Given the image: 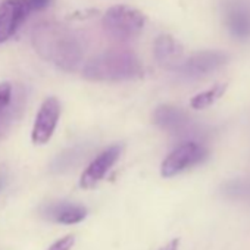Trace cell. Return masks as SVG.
<instances>
[{"mask_svg": "<svg viewBox=\"0 0 250 250\" xmlns=\"http://www.w3.org/2000/svg\"><path fill=\"white\" fill-rule=\"evenodd\" d=\"M31 42L36 52L47 62L62 71H75L84 56V46L80 36L56 21L39 22L31 33Z\"/></svg>", "mask_w": 250, "mask_h": 250, "instance_id": "cell-1", "label": "cell"}, {"mask_svg": "<svg viewBox=\"0 0 250 250\" xmlns=\"http://www.w3.org/2000/svg\"><path fill=\"white\" fill-rule=\"evenodd\" d=\"M83 75L90 81L137 80L143 77V65L130 50L110 49L90 59L83 69Z\"/></svg>", "mask_w": 250, "mask_h": 250, "instance_id": "cell-2", "label": "cell"}, {"mask_svg": "<svg viewBox=\"0 0 250 250\" xmlns=\"http://www.w3.org/2000/svg\"><path fill=\"white\" fill-rule=\"evenodd\" d=\"M146 15L131 6L116 5L107 9L102 18V25L106 34L119 42H128L140 36L146 25Z\"/></svg>", "mask_w": 250, "mask_h": 250, "instance_id": "cell-3", "label": "cell"}, {"mask_svg": "<svg viewBox=\"0 0 250 250\" xmlns=\"http://www.w3.org/2000/svg\"><path fill=\"white\" fill-rule=\"evenodd\" d=\"M208 158V150L197 142L188 140L175 147L162 162L161 174L165 178L175 177L199 164Z\"/></svg>", "mask_w": 250, "mask_h": 250, "instance_id": "cell-4", "label": "cell"}, {"mask_svg": "<svg viewBox=\"0 0 250 250\" xmlns=\"http://www.w3.org/2000/svg\"><path fill=\"white\" fill-rule=\"evenodd\" d=\"M229 62V55L224 50H200L186 58L177 72L187 80H197L213 74Z\"/></svg>", "mask_w": 250, "mask_h": 250, "instance_id": "cell-5", "label": "cell"}, {"mask_svg": "<svg viewBox=\"0 0 250 250\" xmlns=\"http://www.w3.org/2000/svg\"><path fill=\"white\" fill-rule=\"evenodd\" d=\"M224 25L232 39L250 40V3L246 0H228L224 6Z\"/></svg>", "mask_w": 250, "mask_h": 250, "instance_id": "cell-6", "label": "cell"}, {"mask_svg": "<svg viewBox=\"0 0 250 250\" xmlns=\"http://www.w3.org/2000/svg\"><path fill=\"white\" fill-rule=\"evenodd\" d=\"M59 115H61L59 100L56 97H47L43 102L34 121V127L31 133V140L34 145H46L52 139L59 121Z\"/></svg>", "mask_w": 250, "mask_h": 250, "instance_id": "cell-7", "label": "cell"}, {"mask_svg": "<svg viewBox=\"0 0 250 250\" xmlns=\"http://www.w3.org/2000/svg\"><path fill=\"white\" fill-rule=\"evenodd\" d=\"M27 0H5L0 5V44L8 42L28 17Z\"/></svg>", "mask_w": 250, "mask_h": 250, "instance_id": "cell-8", "label": "cell"}, {"mask_svg": "<svg viewBox=\"0 0 250 250\" xmlns=\"http://www.w3.org/2000/svg\"><path fill=\"white\" fill-rule=\"evenodd\" d=\"M153 121L159 128L175 136L186 134L193 125L187 112L172 104L159 106L153 113Z\"/></svg>", "mask_w": 250, "mask_h": 250, "instance_id": "cell-9", "label": "cell"}, {"mask_svg": "<svg viewBox=\"0 0 250 250\" xmlns=\"http://www.w3.org/2000/svg\"><path fill=\"white\" fill-rule=\"evenodd\" d=\"M121 150H122V147L115 145V146H110L109 149H106L104 152H102L83 172V175L80 178V186L83 188H91L99 181H102L103 177L106 175V172L118 161Z\"/></svg>", "mask_w": 250, "mask_h": 250, "instance_id": "cell-10", "label": "cell"}, {"mask_svg": "<svg viewBox=\"0 0 250 250\" xmlns=\"http://www.w3.org/2000/svg\"><path fill=\"white\" fill-rule=\"evenodd\" d=\"M153 52H155L156 62L162 68H167V69L177 71L178 66L184 61V47H183V44L169 34H161L155 40Z\"/></svg>", "mask_w": 250, "mask_h": 250, "instance_id": "cell-11", "label": "cell"}, {"mask_svg": "<svg viewBox=\"0 0 250 250\" xmlns=\"http://www.w3.org/2000/svg\"><path fill=\"white\" fill-rule=\"evenodd\" d=\"M40 215L58 224H77L87 216V209L68 202H55L42 206Z\"/></svg>", "mask_w": 250, "mask_h": 250, "instance_id": "cell-12", "label": "cell"}, {"mask_svg": "<svg viewBox=\"0 0 250 250\" xmlns=\"http://www.w3.org/2000/svg\"><path fill=\"white\" fill-rule=\"evenodd\" d=\"M24 107H25V90L21 85H18L17 90L14 88L11 104L0 113V139H3L9 133L12 125L21 118Z\"/></svg>", "mask_w": 250, "mask_h": 250, "instance_id": "cell-13", "label": "cell"}, {"mask_svg": "<svg viewBox=\"0 0 250 250\" xmlns=\"http://www.w3.org/2000/svg\"><path fill=\"white\" fill-rule=\"evenodd\" d=\"M219 194L227 200H249L250 177H240L224 181L219 187Z\"/></svg>", "mask_w": 250, "mask_h": 250, "instance_id": "cell-14", "label": "cell"}, {"mask_svg": "<svg viewBox=\"0 0 250 250\" xmlns=\"http://www.w3.org/2000/svg\"><path fill=\"white\" fill-rule=\"evenodd\" d=\"M228 88V84L227 83H218V84H213L210 88L196 94L191 100H190V104L193 109L196 110H202V109H206L209 106H212L216 100H219L225 91Z\"/></svg>", "mask_w": 250, "mask_h": 250, "instance_id": "cell-15", "label": "cell"}, {"mask_svg": "<svg viewBox=\"0 0 250 250\" xmlns=\"http://www.w3.org/2000/svg\"><path fill=\"white\" fill-rule=\"evenodd\" d=\"M84 153H85V150H83V147H74V149L63 152L53 162V165H52L53 171L62 172V171H66L69 168H74L83 158H85Z\"/></svg>", "mask_w": 250, "mask_h": 250, "instance_id": "cell-16", "label": "cell"}, {"mask_svg": "<svg viewBox=\"0 0 250 250\" xmlns=\"http://www.w3.org/2000/svg\"><path fill=\"white\" fill-rule=\"evenodd\" d=\"M12 96H14V87L11 83L5 81L0 83V113H2L12 102Z\"/></svg>", "mask_w": 250, "mask_h": 250, "instance_id": "cell-17", "label": "cell"}, {"mask_svg": "<svg viewBox=\"0 0 250 250\" xmlns=\"http://www.w3.org/2000/svg\"><path fill=\"white\" fill-rule=\"evenodd\" d=\"M74 243H75V237L74 235H65L61 240L55 241L47 250H69V249H72Z\"/></svg>", "mask_w": 250, "mask_h": 250, "instance_id": "cell-18", "label": "cell"}, {"mask_svg": "<svg viewBox=\"0 0 250 250\" xmlns=\"http://www.w3.org/2000/svg\"><path fill=\"white\" fill-rule=\"evenodd\" d=\"M52 0H27L30 12H40L44 11L49 5H50Z\"/></svg>", "mask_w": 250, "mask_h": 250, "instance_id": "cell-19", "label": "cell"}, {"mask_svg": "<svg viewBox=\"0 0 250 250\" xmlns=\"http://www.w3.org/2000/svg\"><path fill=\"white\" fill-rule=\"evenodd\" d=\"M178 247H180V240L178 238H174L169 243H167L165 246H162L159 250H178Z\"/></svg>", "mask_w": 250, "mask_h": 250, "instance_id": "cell-20", "label": "cell"}, {"mask_svg": "<svg viewBox=\"0 0 250 250\" xmlns=\"http://www.w3.org/2000/svg\"><path fill=\"white\" fill-rule=\"evenodd\" d=\"M0 190H2V181H0Z\"/></svg>", "mask_w": 250, "mask_h": 250, "instance_id": "cell-21", "label": "cell"}]
</instances>
